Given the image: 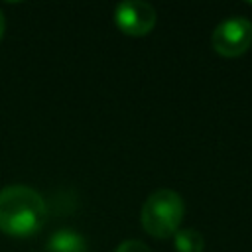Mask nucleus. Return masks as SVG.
<instances>
[{
	"instance_id": "6e6552de",
	"label": "nucleus",
	"mask_w": 252,
	"mask_h": 252,
	"mask_svg": "<svg viewBox=\"0 0 252 252\" xmlns=\"http://www.w3.org/2000/svg\"><path fill=\"white\" fill-rule=\"evenodd\" d=\"M4 30H6V18H4V14H2V10H0V39H2V35H4Z\"/></svg>"
},
{
	"instance_id": "0eeeda50",
	"label": "nucleus",
	"mask_w": 252,
	"mask_h": 252,
	"mask_svg": "<svg viewBox=\"0 0 252 252\" xmlns=\"http://www.w3.org/2000/svg\"><path fill=\"white\" fill-rule=\"evenodd\" d=\"M114 252H150V248L140 240H124Z\"/></svg>"
},
{
	"instance_id": "f257e3e1",
	"label": "nucleus",
	"mask_w": 252,
	"mask_h": 252,
	"mask_svg": "<svg viewBox=\"0 0 252 252\" xmlns=\"http://www.w3.org/2000/svg\"><path fill=\"white\" fill-rule=\"evenodd\" d=\"M47 205L43 197L28 185H8L0 189V230L14 238H30L43 228Z\"/></svg>"
},
{
	"instance_id": "20e7f679",
	"label": "nucleus",
	"mask_w": 252,
	"mask_h": 252,
	"mask_svg": "<svg viewBox=\"0 0 252 252\" xmlns=\"http://www.w3.org/2000/svg\"><path fill=\"white\" fill-rule=\"evenodd\" d=\"M116 28L132 37L148 35L156 26V10L152 4L142 0H126L114 8Z\"/></svg>"
},
{
	"instance_id": "f03ea898",
	"label": "nucleus",
	"mask_w": 252,
	"mask_h": 252,
	"mask_svg": "<svg viewBox=\"0 0 252 252\" xmlns=\"http://www.w3.org/2000/svg\"><path fill=\"white\" fill-rule=\"evenodd\" d=\"M185 203L179 193L173 189H158L154 191L144 207H142V226L154 238H167L173 236L183 220Z\"/></svg>"
},
{
	"instance_id": "7ed1b4c3",
	"label": "nucleus",
	"mask_w": 252,
	"mask_h": 252,
	"mask_svg": "<svg viewBox=\"0 0 252 252\" xmlns=\"http://www.w3.org/2000/svg\"><path fill=\"white\" fill-rule=\"evenodd\" d=\"M211 45L222 57H240L252 45V22L242 16L222 20L211 35Z\"/></svg>"
},
{
	"instance_id": "423d86ee",
	"label": "nucleus",
	"mask_w": 252,
	"mask_h": 252,
	"mask_svg": "<svg viewBox=\"0 0 252 252\" xmlns=\"http://www.w3.org/2000/svg\"><path fill=\"white\" fill-rule=\"evenodd\" d=\"M173 246L177 252H203L205 240L199 230L193 228H179L173 234Z\"/></svg>"
},
{
	"instance_id": "39448f33",
	"label": "nucleus",
	"mask_w": 252,
	"mask_h": 252,
	"mask_svg": "<svg viewBox=\"0 0 252 252\" xmlns=\"http://www.w3.org/2000/svg\"><path fill=\"white\" fill-rule=\"evenodd\" d=\"M45 252H89V244L81 232L61 228L49 236Z\"/></svg>"
}]
</instances>
